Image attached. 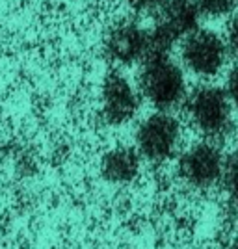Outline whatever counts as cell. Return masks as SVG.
<instances>
[{"mask_svg": "<svg viewBox=\"0 0 238 249\" xmlns=\"http://www.w3.org/2000/svg\"><path fill=\"white\" fill-rule=\"evenodd\" d=\"M201 17L203 11L197 0H166L156 11L151 30V54H169L177 43L199 30Z\"/></svg>", "mask_w": 238, "mask_h": 249, "instance_id": "3", "label": "cell"}, {"mask_svg": "<svg viewBox=\"0 0 238 249\" xmlns=\"http://www.w3.org/2000/svg\"><path fill=\"white\" fill-rule=\"evenodd\" d=\"M225 186L229 192V208L233 218L238 221V158L229 156L227 158V169H225Z\"/></svg>", "mask_w": 238, "mask_h": 249, "instance_id": "10", "label": "cell"}, {"mask_svg": "<svg viewBox=\"0 0 238 249\" xmlns=\"http://www.w3.org/2000/svg\"><path fill=\"white\" fill-rule=\"evenodd\" d=\"M233 155H235V156H237V158H238V149H237V151H235V153H233Z\"/></svg>", "mask_w": 238, "mask_h": 249, "instance_id": "16", "label": "cell"}, {"mask_svg": "<svg viewBox=\"0 0 238 249\" xmlns=\"http://www.w3.org/2000/svg\"><path fill=\"white\" fill-rule=\"evenodd\" d=\"M166 0H127V4L134 11L147 13V11H158Z\"/></svg>", "mask_w": 238, "mask_h": 249, "instance_id": "13", "label": "cell"}, {"mask_svg": "<svg viewBox=\"0 0 238 249\" xmlns=\"http://www.w3.org/2000/svg\"><path fill=\"white\" fill-rule=\"evenodd\" d=\"M231 249H238V236H237V238H235V242L231 244Z\"/></svg>", "mask_w": 238, "mask_h": 249, "instance_id": "15", "label": "cell"}, {"mask_svg": "<svg viewBox=\"0 0 238 249\" xmlns=\"http://www.w3.org/2000/svg\"><path fill=\"white\" fill-rule=\"evenodd\" d=\"M225 91H227L233 106L238 110V65L237 67H233L231 73H229L227 84H225Z\"/></svg>", "mask_w": 238, "mask_h": 249, "instance_id": "14", "label": "cell"}, {"mask_svg": "<svg viewBox=\"0 0 238 249\" xmlns=\"http://www.w3.org/2000/svg\"><path fill=\"white\" fill-rule=\"evenodd\" d=\"M225 41H227L229 52L238 58V15H235L227 26V34H225Z\"/></svg>", "mask_w": 238, "mask_h": 249, "instance_id": "12", "label": "cell"}, {"mask_svg": "<svg viewBox=\"0 0 238 249\" xmlns=\"http://www.w3.org/2000/svg\"><path fill=\"white\" fill-rule=\"evenodd\" d=\"M227 158L218 143L205 140L188 147L181 155L177 171L188 186L196 190H208L225 178Z\"/></svg>", "mask_w": 238, "mask_h": 249, "instance_id": "4", "label": "cell"}, {"mask_svg": "<svg viewBox=\"0 0 238 249\" xmlns=\"http://www.w3.org/2000/svg\"><path fill=\"white\" fill-rule=\"evenodd\" d=\"M227 41L212 30L199 28L181 43V60L190 73L201 78L216 76L227 62Z\"/></svg>", "mask_w": 238, "mask_h": 249, "instance_id": "6", "label": "cell"}, {"mask_svg": "<svg viewBox=\"0 0 238 249\" xmlns=\"http://www.w3.org/2000/svg\"><path fill=\"white\" fill-rule=\"evenodd\" d=\"M151 54V30L136 21L115 22L104 37V56L117 65L144 63Z\"/></svg>", "mask_w": 238, "mask_h": 249, "instance_id": "7", "label": "cell"}, {"mask_svg": "<svg viewBox=\"0 0 238 249\" xmlns=\"http://www.w3.org/2000/svg\"><path fill=\"white\" fill-rule=\"evenodd\" d=\"M140 108V95L121 73H110L101 89V115L104 123L119 126L128 123Z\"/></svg>", "mask_w": 238, "mask_h": 249, "instance_id": "8", "label": "cell"}, {"mask_svg": "<svg viewBox=\"0 0 238 249\" xmlns=\"http://www.w3.org/2000/svg\"><path fill=\"white\" fill-rule=\"evenodd\" d=\"M140 91L158 112H169L188 97L186 78L181 65L169 54H151L142 63Z\"/></svg>", "mask_w": 238, "mask_h": 249, "instance_id": "1", "label": "cell"}, {"mask_svg": "<svg viewBox=\"0 0 238 249\" xmlns=\"http://www.w3.org/2000/svg\"><path fill=\"white\" fill-rule=\"evenodd\" d=\"M188 121L207 140L223 138L233 128V103L218 86H197L184 101Z\"/></svg>", "mask_w": 238, "mask_h": 249, "instance_id": "2", "label": "cell"}, {"mask_svg": "<svg viewBox=\"0 0 238 249\" xmlns=\"http://www.w3.org/2000/svg\"><path fill=\"white\" fill-rule=\"evenodd\" d=\"M203 15L207 17H225L238 10V0H197Z\"/></svg>", "mask_w": 238, "mask_h": 249, "instance_id": "11", "label": "cell"}, {"mask_svg": "<svg viewBox=\"0 0 238 249\" xmlns=\"http://www.w3.org/2000/svg\"><path fill=\"white\" fill-rule=\"evenodd\" d=\"M181 145V123L167 112L145 117L136 128V149L145 160L162 164L177 155Z\"/></svg>", "mask_w": 238, "mask_h": 249, "instance_id": "5", "label": "cell"}, {"mask_svg": "<svg viewBox=\"0 0 238 249\" xmlns=\"http://www.w3.org/2000/svg\"><path fill=\"white\" fill-rule=\"evenodd\" d=\"M140 153L138 149L117 145L104 153L101 158V175L114 184H128L140 173Z\"/></svg>", "mask_w": 238, "mask_h": 249, "instance_id": "9", "label": "cell"}]
</instances>
